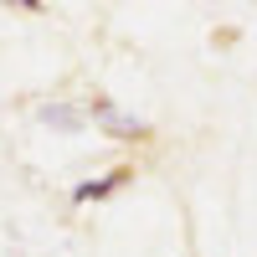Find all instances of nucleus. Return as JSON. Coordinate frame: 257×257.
Listing matches in <instances>:
<instances>
[{
    "mask_svg": "<svg viewBox=\"0 0 257 257\" xmlns=\"http://www.w3.org/2000/svg\"><path fill=\"white\" fill-rule=\"evenodd\" d=\"M6 6H16V11H31V16H36V11H47V0H6Z\"/></svg>",
    "mask_w": 257,
    "mask_h": 257,
    "instance_id": "obj_4",
    "label": "nucleus"
},
{
    "mask_svg": "<svg viewBox=\"0 0 257 257\" xmlns=\"http://www.w3.org/2000/svg\"><path fill=\"white\" fill-rule=\"evenodd\" d=\"M88 113L103 123V134H113V139H149V123L134 118V113H123L113 98H93V103H88Z\"/></svg>",
    "mask_w": 257,
    "mask_h": 257,
    "instance_id": "obj_1",
    "label": "nucleus"
},
{
    "mask_svg": "<svg viewBox=\"0 0 257 257\" xmlns=\"http://www.w3.org/2000/svg\"><path fill=\"white\" fill-rule=\"evenodd\" d=\"M41 118L57 123L62 134H77V128H82V108H67V103H47V108H41Z\"/></svg>",
    "mask_w": 257,
    "mask_h": 257,
    "instance_id": "obj_3",
    "label": "nucleus"
},
{
    "mask_svg": "<svg viewBox=\"0 0 257 257\" xmlns=\"http://www.w3.org/2000/svg\"><path fill=\"white\" fill-rule=\"evenodd\" d=\"M128 175H134V170H108V175H98V180H82V185H72V201L77 206H93V201H108L113 190H123L128 185Z\"/></svg>",
    "mask_w": 257,
    "mask_h": 257,
    "instance_id": "obj_2",
    "label": "nucleus"
}]
</instances>
